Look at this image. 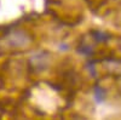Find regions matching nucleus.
I'll use <instances>...</instances> for the list:
<instances>
[{
  "label": "nucleus",
  "mask_w": 121,
  "mask_h": 120,
  "mask_svg": "<svg viewBox=\"0 0 121 120\" xmlns=\"http://www.w3.org/2000/svg\"><path fill=\"white\" fill-rule=\"evenodd\" d=\"M92 36H93V40H96L97 43H104L110 38V35L105 32H99V31H95L92 33Z\"/></svg>",
  "instance_id": "obj_1"
},
{
  "label": "nucleus",
  "mask_w": 121,
  "mask_h": 120,
  "mask_svg": "<svg viewBox=\"0 0 121 120\" xmlns=\"http://www.w3.org/2000/svg\"><path fill=\"white\" fill-rule=\"evenodd\" d=\"M95 98H96V101L98 103H102L104 101V98H105V91H104L103 87H100L98 85L95 86Z\"/></svg>",
  "instance_id": "obj_2"
}]
</instances>
